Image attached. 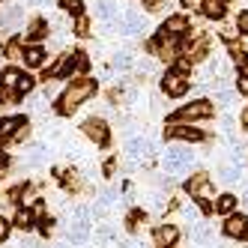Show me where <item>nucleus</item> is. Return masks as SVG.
<instances>
[{"label":"nucleus","instance_id":"f257e3e1","mask_svg":"<svg viewBox=\"0 0 248 248\" xmlns=\"http://www.w3.org/2000/svg\"><path fill=\"white\" fill-rule=\"evenodd\" d=\"M93 93H96V81H90V78H78V81H72V87H69V90L60 96L57 111H60V114H75L78 105L87 102Z\"/></svg>","mask_w":248,"mask_h":248},{"label":"nucleus","instance_id":"f03ea898","mask_svg":"<svg viewBox=\"0 0 248 248\" xmlns=\"http://www.w3.org/2000/svg\"><path fill=\"white\" fill-rule=\"evenodd\" d=\"M212 102L209 99H198V102H191V105H186V108H180L176 111V120L180 123H191V120H206V117H212Z\"/></svg>","mask_w":248,"mask_h":248},{"label":"nucleus","instance_id":"7ed1b4c3","mask_svg":"<svg viewBox=\"0 0 248 248\" xmlns=\"http://www.w3.org/2000/svg\"><path fill=\"white\" fill-rule=\"evenodd\" d=\"M186 191L194 194V198H201V201H209L212 198V188H209V173L198 170V173H191L188 180H186Z\"/></svg>","mask_w":248,"mask_h":248},{"label":"nucleus","instance_id":"20e7f679","mask_svg":"<svg viewBox=\"0 0 248 248\" xmlns=\"http://www.w3.org/2000/svg\"><path fill=\"white\" fill-rule=\"evenodd\" d=\"M81 129H84V135L90 138L93 144H99V147H105V144H108V126H105V120H99V117H90V120H87Z\"/></svg>","mask_w":248,"mask_h":248},{"label":"nucleus","instance_id":"39448f33","mask_svg":"<svg viewBox=\"0 0 248 248\" xmlns=\"http://www.w3.org/2000/svg\"><path fill=\"white\" fill-rule=\"evenodd\" d=\"M162 90L168 93V96H183L186 90H188V78L183 75V72H165V78H162Z\"/></svg>","mask_w":248,"mask_h":248},{"label":"nucleus","instance_id":"423d86ee","mask_svg":"<svg viewBox=\"0 0 248 248\" xmlns=\"http://www.w3.org/2000/svg\"><path fill=\"white\" fill-rule=\"evenodd\" d=\"M183 33H188V18L186 15H170V18L162 24V39H176V36H183Z\"/></svg>","mask_w":248,"mask_h":248},{"label":"nucleus","instance_id":"0eeeda50","mask_svg":"<svg viewBox=\"0 0 248 248\" xmlns=\"http://www.w3.org/2000/svg\"><path fill=\"white\" fill-rule=\"evenodd\" d=\"M224 236H230V239H242V236H248V216H227V221H224Z\"/></svg>","mask_w":248,"mask_h":248},{"label":"nucleus","instance_id":"6e6552de","mask_svg":"<svg viewBox=\"0 0 248 248\" xmlns=\"http://www.w3.org/2000/svg\"><path fill=\"white\" fill-rule=\"evenodd\" d=\"M165 138H173V140H201L203 132L191 129V126H183V123H170V126L165 129Z\"/></svg>","mask_w":248,"mask_h":248},{"label":"nucleus","instance_id":"1a4fd4ad","mask_svg":"<svg viewBox=\"0 0 248 248\" xmlns=\"http://www.w3.org/2000/svg\"><path fill=\"white\" fill-rule=\"evenodd\" d=\"M153 239H155L158 248H170L176 239H180V230H176V224H158L155 233H153Z\"/></svg>","mask_w":248,"mask_h":248},{"label":"nucleus","instance_id":"9d476101","mask_svg":"<svg viewBox=\"0 0 248 248\" xmlns=\"http://www.w3.org/2000/svg\"><path fill=\"white\" fill-rule=\"evenodd\" d=\"M236 206H239V201L230 191H224V194H218V198H216V206H212V209H216L218 216H233Z\"/></svg>","mask_w":248,"mask_h":248},{"label":"nucleus","instance_id":"9b49d317","mask_svg":"<svg viewBox=\"0 0 248 248\" xmlns=\"http://www.w3.org/2000/svg\"><path fill=\"white\" fill-rule=\"evenodd\" d=\"M45 48L42 45H27L24 48V63L30 66V69H39V66H45Z\"/></svg>","mask_w":248,"mask_h":248},{"label":"nucleus","instance_id":"f8f14e48","mask_svg":"<svg viewBox=\"0 0 248 248\" xmlns=\"http://www.w3.org/2000/svg\"><path fill=\"white\" fill-rule=\"evenodd\" d=\"M21 69H15V66H9V69H3V72H0V87H3V90H15V87H18V81H21Z\"/></svg>","mask_w":248,"mask_h":248},{"label":"nucleus","instance_id":"ddd939ff","mask_svg":"<svg viewBox=\"0 0 248 248\" xmlns=\"http://www.w3.org/2000/svg\"><path fill=\"white\" fill-rule=\"evenodd\" d=\"M33 224H36V218H33V209H27V206H21L18 212H15V221H12V227H18V230H33Z\"/></svg>","mask_w":248,"mask_h":248},{"label":"nucleus","instance_id":"4468645a","mask_svg":"<svg viewBox=\"0 0 248 248\" xmlns=\"http://www.w3.org/2000/svg\"><path fill=\"white\" fill-rule=\"evenodd\" d=\"M21 117H3L0 120V140H6V138H12L15 132H18V126H21Z\"/></svg>","mask_w":248,"mask_h":248},{"label":"nucleus","instance_id":"2eb2a0df","mask_svg":"<svg viewBox=\"0 0 248 248\" xmlns=\"http://www.w3.org/2000/svg\"><path fill=\"white\" fill-rule=\"evenodd\" d=\"M66 72H72V57H69V54L57 57V63L48 69V75H51V78H63Z\"/></svg>","mask_w":248,"mask_h":248},{"label":"nucleus","instance_id":"dca6fc26","mask_svg":"<svg viewBox=\"0 0 248 248\" xmlns=\"http://www.w3.org/2000/svg\"><path fill=\"white\" fill-rule=\"evenodd\" d=\"M45 36H48V24L39 18V21H33V24H30V30L21 36V42H30V39H45Z\"/></svg>","mask_w":248,"mask_h":248},{"label":"nucleus","instance_id":"f3484780","mask_svg":"<svg viewBox=\"0 0 248 248\" xmlns=\"http://www.w3.org/2000/svg\"><path fill=\"white\" fill-rule=\"evenodd\" d=\"M3 57H6V60H21V57H24V42H21V39H9V42L3 45Z\"/></svg>","mask_w":248,"mask_h":248},{"label":"nucleus","instance_id":"a211bd4d","mask_svg":"<svg viewBox=\"0 0 248 248\" xmlns=\"http://www.w3.org/2000/svg\"><path fill=\"white\" fill-rule=\"evenodd\" d=\"M224 0H203V15L209 18H224Z\"/></svg>","mask_w":248,"mask_h":248},{"label":"nucleus","instance_id":"6ab92c4d","mask_svg":"<svg viewBox=\"0 0 248 248\" xmlns=\"http://www.w3.org/2000/svg\"><path fill=\"white\" fill-rule=\"evenodd\" d=\"M63 186H66L69 191H81V188H84L81 176H78V173H72V170H66V173H63Z\"/></svg>","mask_w":248,"mask_h":248},{"label":"nucleus","instance_id":"aec40b11","mask_svg":"<svg viewBox=\"0 0 248 248\" xmlns=\"http://www.w3.org/2000/svg\"><path fill=\"white\" fill-rule=\"evenodd\" d=\"M96 12H99V18H102V21H114V3H111V0H99Z\"/></svg>","mask_w":248,"mask_h":248},{"label":"nucleus","instance_id":"412c9836","mask_svg":"<svg viewBox=\"0 0 248 248\" xmlns=\"http://www.w3.org/2000/svg\"><path fill=\"white\" fill-rule=\"evenodd\" d=\"M90 33V18L81 12V15H75V36H87Z\"/></svg>","mask_w":248,"mask_h":248},{"label":"nucleus","instance_id":"4be33fe9","mask_svg":"<svg viewBox=\"0 0 248 248\" xmlns=\"http://www.w3.org/2000/svg\"><path fill=\"white\" fill-rule=\"evenodd\" d=\"M129 153L140 158V155H147V153H150V144H147V140H132V144H129Z\"/></svg>","mask_w":248,"mask_h":248},{"label":"nucleus","instance_id":"5701e85b","mask_svg":"<svg viewBox=\"0 0 248 248\" xmlns=\"http://www.w3.org/2000/svg\"><path fill=\"white\" fill-rule=\"evenodd\" d=\"M75 60H72V69H75V72H87V66H90V60H87V54H81V51H78V54H72Z\"/></svg>","mask_w":248,"mask_h":248},{"label":"nucleus","instance_id":"b1692460","mask_svg":"<svg viewBox=\"0 0 248 248\" xmlns=\"http://www.w3.org/2000/svg\"><path fill=\"white\" fill-rule=\"evenodd\" d=\"M111 66H114V69H129V66H132V57H129V54H114Z\"/></svg>","mask_w":248,"mask_h":248},{"label":"nucleus","instance_id":"393cba45","mask_svg":"<svg viewBox=\"0 0 248 248\" xmlns=\"http://www.w3.org/2000/svg\"><path fill=\"white\" fill-rule=\"evenodd\" d=\"M33 87H36V84H33V78L30 75H21V81H18L15 90H18V93H33Z\"/></svg>","mask_w":248,"mask_h":248},{"label":"nucleus","instance_id":"a878e982","mask_svg":"<svg viewBox=\"0 0 248 248\" xmlns=\"http://www.w3.org/2000/svg\"><path fill=\"white\" fill-rule=\"evenodd\" d=\"M9 233H12V221L0 216V242H6V239H9Z\"/></svg>","mask_w":248,"mask_h":248},{"label":"nucleus","instance_id":"bb28decb","mask_svg":"<svg viewBox=\"0 0 248 248\" xmlns=\"http://www.w3.org/2000/svg\"><path fill=\"white\" fill-rule=\"evenodd\" d=\"M63 9H66V12H72V15H81L84 6H81V0H63Z\"/></svg>","mask_w":248,"mask_h":248},{"label":"nucleus","instance_id":"cd10ccee","mask_svg":"<svg viewBox=\"0 0 248 248\" xmlns=\"http://www.w3.org/2000/svg\"><path fill=\"white\" fill-rule=\"evenodd\" d=\"M27 138H30V126H27V120H24L21 126H18V132L12 135V140H27Z\"/></svg>","mask_w":248,"mask_h":248},{"label":"nucleus","instance_id":"c85d7f7f","mask_svg":"<svg viewBox=\"0 0 248 248\" xmlns=\"http://www.w3.org/2000/svg\"><path fill=\"white\" fill-rule=\"evenodd\" d=\"M183 6L191 12H203V0H183Z\"/></svg>","mask_w":248,"mask_h":248},{"label":"nucleus","instance_id":"c756f323","mask_svg":"<svg viewBox=\"0 0 248 248\" xmlns=\"http://www.w3.org/2000/svg\"><path fill=\"white\" fill-rule=\"evenodd\" d=\"M236 30L239 33H248V12H242L239 18H236Z\"/></svg>","mask_w":248,"mask_h":248},{"label":"nucleus","instance_id":"7c9ffc66","mask_svg":"<svg viewBox=\"0 0 248 248\" xmlns=\"http://www.w3.org/2000/svg\"><path fill=\"white\" fill-rule=\"evenodd\" d=\"M236 90H239L242 96H248V78H245V75H239V81H236Z\"/></svg>","mask_w":248,"mask_h":248},{"label":"nucleus","instance_id":"2f4dec72","mask_svg":"<svg viewBox=\"0 0 248 248\" xmlns=\"http://www.w3.org/2000/svg\"><path fill=\"white\" fill-rule=\"evenodd\" d=\"M6 165V155H3V150H0V168H3Z\"/></svg>","mask_w":248,"mask_h":248},{"label":"nucleus","instance_id":"473e14b6","mask_svg":"<svg viewBox=\"0 0 248 248\" xmlns=\"http://www.w3.org/2000/svg\"><path fill=\"white\" fill-rule=\"evenodd\" d=\"M242 75H245V78H248V60H245V63H242Z\"/></svg>","mask_w":248,"mask_h":248},{"label":"nucleus","instance_id":"72a5a7b5","mask_svg":"<svg viewBox=\"0 0 248 248\" xmlns=\"http://www.w3.org/2000/svg\"><path fill=\"white\" fill-rule=\"evenodd\" d=\"M140 3H147V6H155V0H140Z\"/></svg>","mask_w":248,"mask_h":248},{"label":"nucleus","instance_id":"f704fd0d","mask_svg":"<svg viewBox=\"0 0 248 248\" xmlns=\"http://www.w3.org/2000/svg\"><path fill=\"white\" fill-rule=\"evenodd\" d=\"M242 206H245V209H248V194H245V198H242Z\"/></svg>","mask_w":248,"mask_h":248},{"label":"nucleus","instance_id":"c9c22d12","mask_svg":"<svg viewBox=\"0 0 248 248\" xmlns=\"http://www.w3.org/2000/svg\"><path fill=\"white\" fill-rule=\"evenodd\" d=\"M242 123H245V126H248V111H245V114H242Z\"/></svg>","mask_w":248,"mask_h":248}]
</instances>
